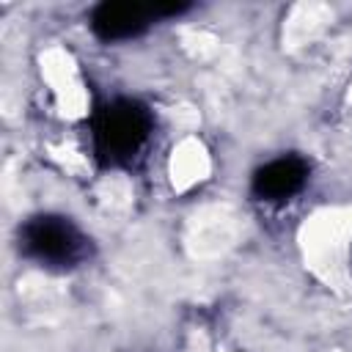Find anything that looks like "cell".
I'll return each instance as SVG.
<instances>
[{
	"instance_id": "cell-1",
	"label": "cell",
	"mask_w": 352,
	"mask_h": 352,
	"mask_svg": "<svg viewBox=\"0 0 352 352\" xmlns=\"http://www.w3.org/2000/svg\"><path fill=\"white\" fill-rule=\"evenodd\" d=\"M151 135V113L135 99H113L91 118L94 154L104 168H121L143 148Z\"/></svg>"
},
{
	"instance_id": "cell-2",
	"label": "cell",
	"mask_w": 352,
	"mask_h": 352,
	"mask_svg": "<svg viewBox=\"0 0 352 352\" xmlns=\"http://www.w3.org/2000/svg\"><path fill=\"white\" fill-rule=\"evenodd\" d=\"M19 248L25 256L47 267H74L88 258L91 239L60 214H36L19 228Z\"/></svg>"
},
{
	"instance_id": "cell-3",
	"label": "cell",
	"mask_w": 352,
	"mask_h": 352,
	"mask_svg": "<svg viewBox=\"0 0 352 352\" xmlns=\"http://www.w3.org/2000/svg\"><path fill=\"white\" fill-rule=\"evenodd\" d=\"M157 16L154 6L143 3H99L91 11V30L102 41H124L143 33Z\"/></svg>"
},
{
	"instance_id": "cell-4",
	"label": "cell",
	"mask_w": 352,
	"mask_h": 352,
	"mask_svg": "<svg viewBox=\"0 0 352 352\" xmlns=\"http://www.w3.org/2000/svg\"><path fill=\"white\" fill-rule=\"evenodd\" d=\"M308 182V165L300 157H280L253 173V192L261 201H286Z\"/></svg>"
}]
</instances>
